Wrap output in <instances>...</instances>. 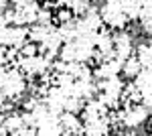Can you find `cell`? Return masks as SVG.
Wrapping results in <instances>:
<instances>
[{
    "label": "cell",
    "mask_w": 152,
    "mask_h": 136,
    "mask_svg": "<svg viewBox=\"0 0 152 136\" xmlns=\"http://www.w3.org/2000/svg\"><path fill=\"white\" fill-rule=\"evenodd\" d=\"M59 59L65 61V63H75L77 61V47L75 43H65L59 51Z\"/></svg>",
    "instance_id": "3"
},
{
    "label": "cell",
    "mask_w": 152,
    "mask_h": 136,
    "mask_svg": "<svg viewBox=\"0 0 152 136\" xmlns=\"http://www.w3.org/2000/svg\"><path fill=\"white\" fill-rule=\"evenodd\" d=\"M8 136H18V132H10V134H8Z\"/></svg>",
    "instance_id": "5"
},
{
    "label": "cell",
    "mask_w": 152,
    "mask_h": 136,
    "mask_svg": "<svg viewBox=\"0 0 152 136\" xmlns=\"http://www.w3.org/2000/svg\"><path fill=\"white\" fill-rule=\"evenodd\" d=\"M4 128L8 130V134H10V132H18V130H23L24 122H23V114H20V110L6 116V120H4Z\"/></svg>",
    "instance_id": "2"
},
{
    "label": "cell",
    "mask_w": 152,
    "mask_h": 136,
    "mask_svg": "<svg viewBox=\"0 0 152 136\" xmlns=\"http://www.w3.org/2000/svg\"><path fill=\"white\" fill-rule=\"evenodd\" d=\"M18 136H39V130H37V128H28V126H24L23 130H18Z\"/></svg>",
    "instance_id": "4"
},
{
    "label": "cell",
    "mask_w": 152,
    "mask_h": 136,
    "mask_svg": "<svg viewBox=\"0 0 152 136\" xmlns=\"http://www.w3.org/2000/svg\"><path fill=\"white\" fill-rule=\"evenodd\" d=\"M122 73H124V77L128 81H134L138 75L142 73V63L138 61V57H130L128 61L124 63V67H122Z\"/></svg>",
    "instance_id": "1"
}]
</instances>
